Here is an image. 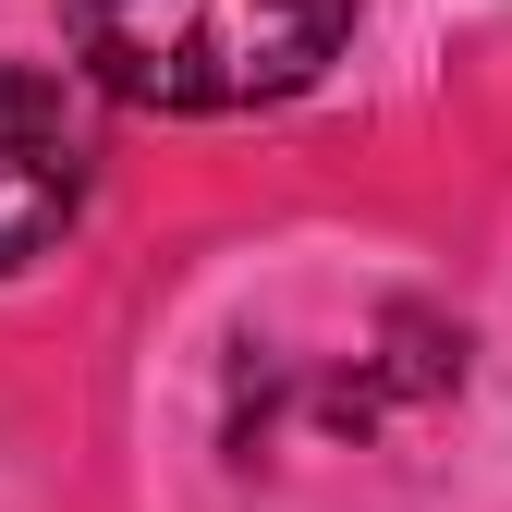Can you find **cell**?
<instances>
[{"mask_svg": "<svg viewBox=\"0 0 512 512\" xmlns=\"http://www.w3.org/2000/svg\"><path fill=\"white\" fill-rule=\"evenodd\" d=\"M366 0H61L74 74L159 122H232L317 86Z\"/></svg>", "mask_w": 512, "mask_h": 512, "instance_id": "6da1fadb", "label": "cell"}, {"mask_svg": "<svg viewBox=\"0 0 512 512\" xmlns=\"http://www.w3.org/2000/svg\"><path fill=\"white\" fill-rule=\"evenodd\" d=\"M86 183H98L86 98L61 74H37V61H0V281L37 269V256L86 220Z\"/></svg>", "mask_w": 512, "mask_h": 512, "instance_id": "7a4b0ae2", "label": "cell"}]
</instances>
